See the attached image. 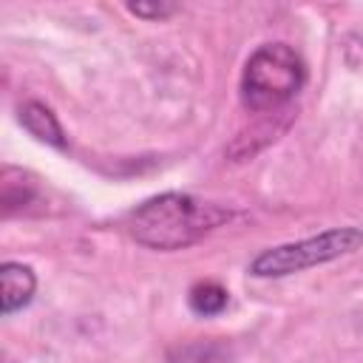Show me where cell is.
Returning <instances> with one entry per match:
<instances>
[{"mask_svg":"<svg viewBox=\"0 0 363 363\" xmlns=\"http://www.w3.org/2000/svg\"><path fill=\"white\" fill-rule=\"evenodd\" d=\"M37 289V275L20 261H6L0 267V312L11 315L31 303Z\"/></svg>","mask_w":363,"mask_h":363,"instance_id":"277c9868","label":"cell"},{"mask_svg":"<svg viewBox=\"0 0 363 363\" xmlns=\"http://www.w3.org/2000/svg\"><path fill=\"white\" fill-rule=\"evenodd\" d=\"M227 301H230V292L218 281H199L187 292V306L196 315H201V318H210V315L224 312L227 309Z\"/></svg>","mask_w":363,"mask_h":363,"instance_id":"ba28073f","label":"cell"},{"mask_svg":"<svg viewBox=\"0 0 363 363\" xmlns=\"http://www.w3.org/2000/svg\"><path fill=\"white\" fill-rule=\"evenodd\" d=\"M233 346H227L224 340H190V343H179L167 352L164 363H233Z\"/></svg>","mask_w":363,"mask_h":363,"instance_id":"52a82bcc","label":"cell"},{"mask_svg":"<svg viewBox=\"0 0 363 363\" xmlns=\"http://www.w3.org/2000/svg\"><path fill=\"white\" fill-rule=\"evenodd\" d=\"M230 218H233V210L221 204L201 201L190 193L167 190L145 199L130 213L128 227L136 244L159 252H173V250L193 247L207 233L227 224Z\"/></svg>","mask_w":363,"mask_h":363,"instance_id":"6da1fadb","label":"cell"},{"mask_svg":"<svg viewBox=\"0 0 363 363\" xmlns=\"http://www.w3.org/2000/svg\"><path fill=\"white\" fill-rule=\"evenodd\" d=\"M306 82V65L301 54L286 43L258 45L241 74V105L252 113H269L295 99Z\"/></svg>","mask_w":363,"mask_h":363,"instance_id":"7a4b0ae2","label":"cell"},{"mask_svg":"<svg viewBox=\"0 0 363 363\" xmlns=\"http://www.w3.org/2000/svg\"><path fill=\"white\" fill-rule=\"evenodd\" d=\"M360 247H363V227H354V224L332 227V230H323L318 235L278 244V247L258 252L250 261V275H255V278L295 275V272H303L309 267H320V264H329L340 255H349Z\"/></svg>","mask_w":363,"mask_h":363,"instance_id":"3957f363","label":"cell"},{"mask_svg":"<svg viewBox=\"0 0 363 363\" xmlns=\"http://www.w3.org/2000/svg\"><path fill=\"white\" fill-rule=\"evenodd\" d=\"M20 125L34 139H40V142H45L51 147H60V150L68 147V139L62 133V125L57 122V113L48 105L37 102V99H28V102L20 105Z\"/></svg>","mask_w":363,"mask_h":363,"instance_id":"5b68a950","label":"cell"},{"mask_svg":"<svg viewBox=\"0 0 363 363\" xmlns=\"http://www.w3.org/2000/svg\"><path fill=\"white\" fill-rule=\"evenodd\" d=\"M34 199H37V182L28 173H23L20 167L6 164L0 170V204H3V216H11L14 210H23Z\"/></svg>","mask_w":363,"mask_h":363,"instance_id":"8992f818","label":"cell"},{"mask_svg":"<svg viewBox=\"0 0 363 363\" xmlns=\"http://www.w3.org/2000/svg\"><path fill=\"white\" fill-rule=\"evenodd\" d=\"M128 9H130L136 17H145V20H164V17H170V14L176 11V6H170V3H153V6L130 3Z\"/></svg>","mask_w":363,"mask_h":363,"instance_id":"9c48e42d","label":"cell"}]
</instances>
